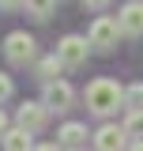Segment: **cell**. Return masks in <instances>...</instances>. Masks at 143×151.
<instances>
[{
	"mask_svg": "<svg viewBox=\"0 0 143 151\" xmlns=\"http://www.w3.org/2000/svg\"><path fill=\"white\" fill-rule=\"evenodd\" d=\"M83 98H87V110L94 117H109V113H117V106H124V87L106 79V76H98V79L87 83Z\"/></svg>",
	"mask_w": 143,
	"mask_h": 151,
	"instance_id": "1",
	"label": "cell"
},
{
	"mask_svg": "<svg viewBox=\"0 0 143 151\" xmlns=\"http://www.w3.org/2000/svg\"><path fill=\"white\" fill-rule=\"evenodd\" d=\"M4 57H8V64H15V68L38 64V42L26 34V30H11V34L4 38Z\"/></svg>",
	"mask_w": 143,
	"mask_h": 151,
	"instance_id": "2",
	"label": "cell"
},
{
	"mask_svg": "<svg viewBox=\"0 0 143 151\" xmlns=\"http://www.w3.org/2000/svg\"><path fill=\"white\" fill-rule=\"evenodd\" d=\"M87 42H90V49H98V53H113L117 42H121V23L113 15H98L90 23V30H87Z\"/></svg>",
	"mask_w": 143,
	"mask_h": 151,
	"instance_id": "3",
	"label": "cell"
},
{
	"mask_svg": "<svg viewBox=\"0 0 143 151\" xmlns=\"http://www.w3.org/2000/svg\"><path fill=\"white\" fill-rule=\"evenodd\" d=\"M90 57V42L83 34H64L56 42V60L64 64V68H83Z\"/></svg>",
	"mask_w": 143,
	"mask_h": 151,
	"instance_id": "4",
	"label": "cell"
},
{
	"mask_svg": "<svg viewBox=\"0 0 143 151\" xmlns=\"http://www.w3.org/2000/svg\"><path fill=\"white\" fill-rule=\"evenodd\" d=\"M49 113H53V110H49L45 102H34V98H26V102L15 110V129H26L30 136H34V132H41L45 125H49Z\"/></svg>",
	"mask_w": 143,
	"mask_h": 151,
	"instance_id": "5",
	"label": "cell"
},
{
	"mask_svg": "<svg viewBox=\"0 0 143 151\" xmlns=\"http://www.w3.org/2000/svg\"><path fill=\"white\" fill-rule=\"evenodd\" d=\"M41 102H45L49 110L64 113V110H72L75 91H72V83H68V79H56V83H49V87H41Z\"/></svg>",
	"mask_w": 143,
	"mask_h": 151,
	"instance_id": "6",
	"label": "cell"
},
{
	"mask_svg": "<svg viewBox=\"0 0 143 151\" xmlns=\"http://www.w3.org/2000/svg\"><path fill=\"white\" fill-rule=\"evenodd\" d=\"M128 147H132V140L121 125H102L94 132V151H128Z\"/></svg>",
	"mask_w": 143,
	"mask_h": 151,
	"instance_id": "7",
	"label": "cell"
},
{
	"mask_svg": "<svg viewBox=\"0 0 143 151\" xmlns=\"http://www.w3.org/2000/svg\"><path fill=\"white\" fill-rule=\"evenodd\" d=\"M117 23H121V34L143 38V0H128L124 8L117 12Z\"/></svg>",
	"mask_w": 143,
	"mask_h": 151,
	"instance_id": "8",
	"label": "cell"
},
{
	"mask_svg": "<svg viewBox=\"0 0 143 151\" xmlns=\"http://www.w3.org/2000/svg\"><path fill=\"white\" fill-rule=\"evenodd\" d=\"M87 125H79V121H64L60 125V132H56V144H60V151L72 147V151H83V144H87Z\"/></svg>",
	"mask_w": 143,
	"mask_h": 151,
	"instance_id": "9",
	"label": "cell"
},
{
	"mask_svg": "<svg viewBox=\"0 0 143 151\" xmlns=\"http://www.w3.org/2000/svg\"><path fill=\"white\" fill-rule=\"evenodd\" d=\"M60 72H64V64L56 60V53L41 57V60L34 64V76L41 79V87H49V83H56V79H60Z\"/></svg>",
	"mask_w": 143,
	"mask_h": 151,
	"instance_id": "10",
	"label": "cell"
},
{
	"mask_svg": "<svg viewBox=\"0 0 143 151\" xmlns=\"http://www.w3.org/2000/svg\"><path fill=\"white\" fill-rule=\"evenodd\" d=\"M0 144H4V151H34V147H38L26 129H8V136H4Z\"/></svg>",
	"mask_w": 143,
	"mask_h": 151,
	"instance_id": "11",
	"label": "cell"
},
{
	"mask_svg": "<svg viewBox=\"0 0 143 151\" xmlns=\"http://www.w3.org/2000/svg\"><path fill=\"white\" fill-rule=\"evenodd\" d=\"M121 129L128 132V140H132V144H139L143 140V110H132L124 117V125H121Z\"/></svg>",
	"mask_w": 143,
	"mask_h": 151,
	"instance_id": "12",
	"label": "cell"
},
{
	"mask_svg": "<svg viewBox=\"0 0 143 151\" xmlns=\"http://www.w3.org/2000/svg\"><path fill=\"white\" fill-rule=\"evenodd\" d=\"M53 8H56V0H26V15H34L38 23H45L53 15Z\"/></svg>",
	"mask_w": 143,
	"mask_h": 151,
	"instance_id": "13",
	"label": "cell"
},
{
	"mask_svg": "<svg viewBox=\"0 0 143 151\" xmlns=\"http://www.w3.org/2000/svg\"><path fill=\"white\" fill-rule=\"evenodd\" d=\"M124 106H128V113H132V110H143V83L124 87Z\"/></svg>",
	"mask_w": 143,
	"mask_h": 151,
	"instance_id": "14",
	"label": "cell"
},
{
	"mask_svg": "<svg viewBox=\"0 0 143 151\" xmlns=\"http://www.w3.org/2000/svg\"><path fill=\"white\" fill-rule=\"evenodd\" d=\"M11 94H15V83H11V76H8V72H0V106H4Z\"/></svg>",
	"mask_w": 143,
	"mask_h": 151,
	"instance_id": "15",
	"label": "cell"
},
{
	"mask_svg": "<svg viewBox=\"0 0 143 151\" xmlns=\"http://www.w3.org/2000/svg\"><path fill=\"white\" fill-rule=\"evenodd\" d=\"M19 8H26V0H0V12H19Z\"/></svg>",
	"mask_w": 143,
	"mask_h": 151,
	"instance_id": "16",
	"label": "cell"
},
{
	"mask_svg": "<svg viewBox=\"0 0 143 151\" xmlns=\"http://www.w3.org/2000/svg\"><path fill=\"white\" fill-rule=\"evenodd\" d=\"M109 0H83V8H90V12H102Z\"/></svg>",
	"mask_w": 143,
	"mask_h": 151,
	"instance_id": "17",
	"label": "cell"
},
{
	"mask_svg": "<svg viewBox=\"0 0 143 151\" xmlns=\"http://www.w3.org/2000/svg\"><path fill=\"white\" fill-rule=\"evenodd\" d=\"M8 129H11V125H8V113L0 110V140H4V136H8Z\"/></svg>",
	"mask_w": 143,
	"mask_h": 151,
	"instance_id": "18",
	"label": "cell"
},
{
	"mask_svg": "<svg viewBox=\"0 0 143 151\" xmlns=\"http://www.w3.org/2000/svg\"><path fill=\"white\" fill-rule=\"evenodd\" d=\"M34 151H60V144H38Z\"/></svg>",
	"mask_w": 143,
	"mask_h": 151,
	"instance_id": "19",
	"label": "cell"
},
{
	"mask_svg": "<svg viewBox=\"0 0 143 151\" xmlns=\"http://www.w3.org/2000/svg\"><path fill=\"white\" fill-rule=\"evenodd\" d=\"M128 151H143V140H139V144H132V147H128Z\"/></svg>",
	"mask_w": 143,
	"mask_h": 151,
	"instance_id": "20",
	"label": "cell"
}]
</instances>
